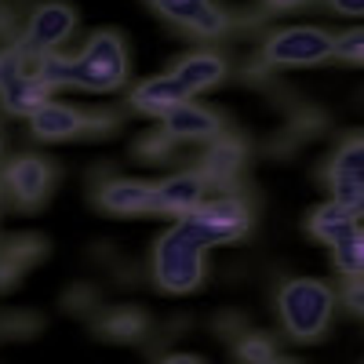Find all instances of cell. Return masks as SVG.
<instances>
[{"label": "cell", "instance_id": "cell-19", "mask_svg": "<svg viewBox=\"0 0 364 364\" xmlns=\"http://www.w3.org/2000/svg\"><path fill=\"white\" fill-rule=\"evenodd\" d=\"M336 178H360L364 182V139H350L336 149V157L328 164V182Z\"/></svg>", "mask_w": 364, "mask_h": 364}, {"label": "cell", "instance_id": "cell-20", "mask_svg": "<svg viewBox=\"0 0 364 364\" xmlns=\"http://www.w3.org/2000/svg\"><path fill=\"white\" fill-rule=\"evenodd\" d=\"M331 259H336V269H343L346 277H364V226H357L343 245L331 248Z\"/></svg>", "mask_w": 364, "mask_h": 364}, {"label": "cell", "instance_id": "cell-29", "mask_svg": "<svg viewBox=\"0 0 364 364\" xmlns=\"http://www.w3.org/2000/svg\"><path fill=\"white\" fill-rule=\"evenodd\" d=\"M18 269H22V262H15L11 255H0V284H11L18 277Z\"/></svg>", "mask_w": 364, "mask_h": 364}, {"label": "cell", "instance_id": "cell-2", "mask_svg": "<svg viewBox=\"0 0 364 364\" xmlns=\"http://www.w3.org/2000/svg\"><path fill=\"white\" fill-rule=\"evenodd\" d=\"M331 310H336V295H331V288L324 281L299 277V281H288L277 291L281 324L288 328V336H295V339H317V336H324V328L331 321Z\"/></svg>", "mask_w": 364, "mask_h": 364}, {"label": "cell", "instance_id": "cell-13", "mask_svg": "<svg viewBox=\"0 0 364 364\" xmlns=\"http://www.w3.org/2000/svg\"><path fill=\"white\" fill-rule=\"evenodd\" d=\"M182 84H186L190 95H197V91H208V87H215L223 77H226V58L215 55V51H193L186 55L182 63L171 70Z\"/></svg>", "mask_w": 364, "mask_h": 364}, {"label": "cell", "instance_id": "cell-12", "mask_svg": "<svg viewBox=\"0 0 364 364\" xmlns=\"http://www.w3.org/2000/svg\"><path fill=\"white\" fill-rule=\"evenodd\" d=\"M99 204L109 215H146L154 211V186L142 178H109L99 190Z\"/></svg>", "mask_w": 364, "mask_h": 364}, {"label": "cell", "instance_id": "cell-6", "mask_svg": "<svg viewBox=\"0 0 364 364\" xmlns=\"http://www.w3.org/2000/svg\"><path fill=\"white\" fill-rule=\"evenodd\" d=\"M77 29V11L66 4V0H48L41 4L26 22L22 44L29 51H58Z\"/></svg>", "mask_w": 364, "mask_h": 364}, {"label": "cell", "instance_id": "cell-26", "mask_svg": "<svg viewBox=\"0 0 364 364\" xmlns=\"http://www.w3.org/2000/svg\"><path fill=\"white\" fill-rule=\"evenodd\" d=\"M336 58L364 66V29H346V33L336 37Z\"/></svg>", "mask_w": 364, "mask_h": 364}, {"label": "cell", "instance_id": "cell-14", "mask_svg": "<svg viewBox=\"0 0 364 364\" xmlns=\"http://www.w3.org/2000/svg\"><path fill=\"white\" fill-rule=\"evenodd\" d=\"M240 164H245V142L230 139V135H219V139H211V146L204 149L200 171L208 175V182H230L240 171Z\"/></svg>", "mask_w": 364, "mask_h": 364}, {"label": "cell", "instance_id": "cell-22", "mask_svg": "<svg viewBox=\"0 0 364 364\" xmlns=\"http://www.w3.org/2000/svg\"><path fill=\"white\" fill-rule=\"evenodd\" d=\"M331 200L346 208L357 223L364 219V182L360 178H336L331 182Z\"/></svg>", "mask_w": 364, "mask_h": 364}, {"label": "cell", "instance_id": "cell-11", "mask_svg": "<svg viewBox=\"0 0 364 364\" xmlns=\"http://www.w3.org/2000/svg\"><path fill=\"white\" fill-rule=\"evenodd\" d=\"M193 95L186 91V84H182L175 73H161V77H149L142 84L132 87V106L146 117H164L168 109L190 102Z\"/></svg>", "mask_w": 364, "mask_h": 364}, {"label": "cell", "instance_id": "cell-3", "mask_svg": "<svg viewBox=\"0 0 364 364\" xmlns=\"http://www.w3.org/2000/svg\"><path fill=\"white\" fill-rule=\"evenodd\" d=\"M73 63H77V87L84 91H113L128 80V48L124 37L113 33V29L91 33L80 55H73Z\"/></svg>", "mask_w": 364, "mask_h": 364}, {"label": "cell", "instance_id": "cell-30", "mask_svg": "<svg viewBox=\"0 0 364 364\" xmlns=\"http://www.w3.org/2000/svg\"><path fill=\"white\" fill-rule=\"evenodd\" d=\"M328 4L343 15H364V0H328Z\"/></svg>", "mask_w": 364, "mask_h": 364}, {"label": "cell", "instance_id": "cell-21", "mask_svg": "<svg viewBox=\"0 0 364 364\" xmlns=\"http://www.w3.org/2000/svg\"><path fill=\"white\" fill-rule=\"evenodd\" d=\"M102 331L109 339H120V343H132L146 331V317L139 310H113L106 321H102Z\"/></svg>", "mask_w": 364, "mask_h": 364}, {"label": "cell", "instance_id": "cell-31", "mask_svg": "<svg viewBox=\"0 0 364 364\" xmlns=\"http://www.w3.org/2000/svg\"><path fill=\"white\" fill-rule=\"evenodd\" d=\"M273 11H295V8H306L310 0H266Z\"/></svg>", "mask_w": 364, "mask_h": 364}, {"label": "cell", "instance_id": "cell-15", "mask_svg": "<svg viewBox=\"0 0 364 364\" xmlns=\"http://www.w3.org/2000/svg\"><path fill=\"white\" fill-rule=\"evenodd\" d=\"M51 102V87L41 77H18L15 84H8L0 91V106L11 117H33L41 106Z\"/></svg>", "mask_w": 364, "mask_h": 364}, {"label": "cell", "instance_id": "cell-23", "mask_svg": "<svg viewBox=\"0 0 364 364\" xmlns=\"http://www.w3.org/2000/svg\"><path fill=\"white\" fill-rule=\"evenodd\" d=\"M168 22H178V26H193V18L208 8V0H149Z\"/></svg>", "mask_w": 364, "mask_h": 364}, {"label": "cell", "instance_id": "cell-10", "mask_svg": "<svg viewBox=\"0 0 364 364\" xmlns=\"http://www.w3.org/2000/svg\"><path fill=\"white\" fill-rule=\"evenodd\" d=\"M4 182H8V193L15 197V204L33 208L51 190V168L41 157H15L4 171Z\"/></svg>", "mask_w": 364, "mask_h": 364}, {"label": "cell", "instance_id": "cell-32", "mask_svg": "<svg viewBox=\"0 0 364 364\" xmlns=\"http://www.w3.org/2000/svg\"><path fill=\"white\" fill-rule=\"evenodd\" d=\"M161 364H200V357H193V353H168Z\"/></svg>", "mask_w": 364, "mask_h": 364}, {"label": "cell", "instance_id": "cell-27", "mask_svg": "<svg viewBox=\"0 0 364 364\" xmlns=\"http://www.w3.org/2000/svg\"><path fill=\"white\" fill-rule=\"evenodd\" d=\"M175 149V139L161 128V132H154V135H146L142 142H139V157L142 161H164L168 154Z\"/></svg>", "mask_w": 364, "mask_h": 364}, {"label": "cell", "instance_id": "cell-17", "mask_svg": "<svg viewBox=\"0 0 364 364\" xmlns=\"http://www.w3.org/2000/svg\"><path fill=\"white\" fill-rule=\"evenodd\" d=\"M33 77H41L51 91L58 87H77V63L63 51H37Z\"/></svg>", "mask_w": 364, "mask_h": 364}, {"label": "cell", "instance_id": "cell-35", "mask_svg": "<svg viewBox=\"0 0 364 364\" xmlns=\"http://www.w3.org/2000/svg\"><path fill=\"white\" fill-rule=\"evenodd\" d=\"M0 200H4V190H0Z\"/></svg>", "mask_w": 364, "mask_h": 364}, {"label": "cell", "instance_id": "cell-24", "mask_svg": "<svg viewBox=\"0 0 364 364\" xmlns=\"http://www.w3.org/2000/svg\"><path fill=\"white\" fill-rule=\"evenodd\" d=\"M273 357H277V350H273V343L266 336H245L237 343V360L240 364H269Z\"/></svg>", "mask_w": 364, "mask_h": 364}, {"label": "cell", "instance_id": "cell-4", "mask_svg": "<svg viewBox=\"0 0 364 364\" xmlns=\"http://www.w3.org/2000/svg\"><path fill=\"white\" fill-rule=\"evenodd\" d=\"M331 55H336V37H328L317 26H288L281 33H273L262 48L266 66H281V70L317 66Z\"/></svg>", "mask_w": 364, "mask_h": 364}, {"label": "cell", "instance_id": "cell-16", "mask_svg": "<svg viewBox=\"0 0 364 364\" xmlns=\"http://www.w3.org/2000/svg\"><path fill=\"white\" fill-rule=\"evenodd\" d=\"M310 233L317 237V240H324L328 248H336V245H343V240L357 230V219L350 215L346 208H339L336 200H328V204H321V208H314L310 211Z\"/></svg>", "mask_w": 364, "mask_h": 364}, {"label": "cell", "instance_id": "cell-18", "mask_svg": "<svg viewBox=\"0 0 364 364\" xmlns=\"http://www.w3.org/2000/svg\"><path fill=\"white\" fill-rule=\"evenodd\" d=\"M33 66H37V51H29L22 41L11 48H0V91L15 84L18 77H33Z\"/></svg>", "mask_w": 364, "mask_h": 364}, {"label": "cell", "instance_id": "cell-1", "mask_svg": "<svg viewBox=\"0 0 364 364\" xmlns=\"http://www.w3.org/2000/svg\"><path fill=\"white\" fill-rule=\"evenodd\" d=\"M208 237L193 226L190 215H182L171 230L161 233L154 245V281L168 295H186L204 284V252Z\"/></svg>", "mask_w": 364, "mask_h": 364}, {"label": "cell", "instance_id": "cell-5", "mask_svg": "<svg viewBox=\"0 0 364 364\" xmlns=\"http://www.w3.org/2000/svg\"><path fill=\"white\" fill-rule=\"evenodd\" d=\"M190 219H193V226L208 237L211 248L233 245V240H245L248 230H252V211H248V204L240 200V197H230V193L204 200L197 211H190Z\"/></svg>", "mask_w": 364, "mask_h": 364}, {"label": "cell", "instance_id": "cell-25", "mask_svg": "<svg viewBox=\"0 0 364 364\" xmlns=\"http://www.w3.org/2000/svg\"><path fill=\"white\" fill-rule=\"evenodd\" d=\"M190 29H193L197 37H223L226 29H230V15L208 0V8H204V11L193 18V26H190Z\"/></svg>", "mask_w": 364, "mask_h": 364}, {"label": "cell", "instance_id": "cell-33", "mask_svg": "<svg viewBox=\"0 0 364 364\" xmlns=\"http://www.w3.org/2000/svg\"><path fill=\"white\" fill-rule=\"evenodd\" d=\"M269 364H288V360H277V357H273V360H269Z\"/></svg>", "mask_w": 364, "mask_h": 364}, {"label": "cell", "instance_id": "cell-34", "mask_svg": "<svg viewBox=\"0 0 364 364\" xmlns=\"http://www.w3.org/2000/svg\"><path fill=\"white\" fill-rule=\"evenodd\" d=\"M0 154H4V135H0Z\"/></svg>", "mask_w": 364, "mask_h": 364}, {"label": "cell", "instance_id": "cell-7", "mask_svg": "<svg viewBox=\"0 0 364 364\" xmlns=\"http://www.w3.org/2000/svg\"><path fill=\"white\" fill-rule=\"evenodd\" d=\"M208 175L197 168V171H178V175H168L161 182H154V211L157 215H190L197 211L208 197Z\"/></svg>", "mask_w": 364, "mask_h": 364}, {"label": "cell", "instance_id": "cell-8", "mask_svg": "<svg viewBox=\"0 0 364 364\" xmlns=\"http://www.w3.org/2000/svg\"><path fill=\"white\" fill-rule=\"evenodd\" d=\"M109 117H91L77 106H66V102H48L41 106L33 117H29V128H33L37 139L44 142H63V139H73L80 132H91V128H106Z\"/></svg>", "mask_w": 364, "mask_h": 364}, {"label": "cell", "instance_id": "cell-9", "mask_svg": "<svg viewBox=\"0 0 364 364\" xmlns=\"http://www.w3.org/2000/svg\"><path fill=\"white\" fill-rule=\"evenodd\" d=\"M161 128L175 142H211V139H219V132H223L219 117L211 109H204V106H197L193 99L175 106V109H168L161 117Z\"/></svg>", "mask_w": 364, "mask_h": 364}, {"label": "cell", "instance_id": "cell-28", "mask_svg": "<svg viewBox=\"0 0 364 364\" xmlns=\"http://www.w3.org/2000/svg\"><path fill=\"white\" fill-rule=\"evenodd\" d=\"M343 299H346V306H350L353 314H364V277H350Z\"/></svg>", "mask_w": 364, "mask_h": 364}]
</instances>
